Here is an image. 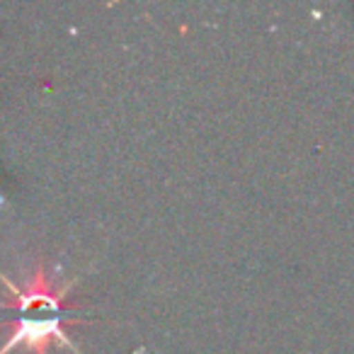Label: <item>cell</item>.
<instances>
[{
  "label": "cell",
  "mask_w": 354,
  "mask_h": 354,
  "mask_svg": "<svg viewBox=\"0 0 354 354\" xmlns=\"http://www.w3.org/2000/svg\"><path fill=\"white\" fill-rule=\"evenodd\" d=\"M0 281L8 289V299L0 301V308L12 310V315H15L8 323L10 337L0 347V354H10L17 347H25L32 354H49L51 342H61L73 352H80L64 330V325L68 323H80V318L71 315L68 308H64V299L78 279L56 286L51 274L46 272L44 262H37L35 272L25 281V286H15L3 272H0Z\"/></svg>",
  "instance_id": "1"
}]
</instances>
